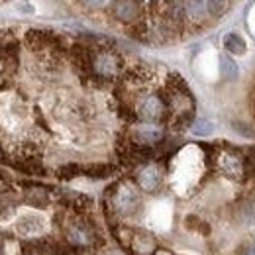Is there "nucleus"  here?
I'll return each mask as SVG.
<instances>
[{
  "mask_svg": "<svg viewBox=\"0 0 255 255\" xmlns=\"http://www.w3.org/2000/svg\"><path fill=\"white\" fill-rule=\"evenodd\" d=\"M131 116L139 122L161 124L169 116V106H167L165 96L155 93V91L139 93L131 104Z\"/></svg>",
  "mask_w": 255,
  "mask_h": 255,
  "instance_id": "f257e3e1",
  "label": "nucleus"
},
{
  "mask_svg": "<svg viewBox=\"0 0 255 255\" xmlns=\"http://www.w3.org/2000/svg\"><path fill=\"white\" fill-rule=\"evenodd\" d=\"M122 69H124V61L116 51L112 49L89 51L87 71L98 81H114L116 77L122 75Z\"/></svg>",
  "mask_w": 255,
  "mask_h": 255,
  "instance_id": "f03ea898",
  "label": "nucleus"
},
{
  "mask_svg": "<svg viewBox=\"0 0 255 255\" xmlns=\"http://www.w3.org/2000/svg\"><path fill=\"white\" fill-rule=\"evenodd\" d=\"M110 208L120 218H131L141 208V196L131 183H118L112 189L110 196Z\"/></svg>",
  "mask_w": 255,
  "mask_h": 255,
  "instance_id": "7ed1b4c3",
  "label": "nucleus"
},
{
  "mask_svg": "<svg viewBox=\"0 0 255 255\" xmlns=\"http://www.w3.org/2000/svg\"><path fill=\"white\" fill-rule=\"evenodd\" d=\"M63 236L65 242L71 248H79V250L93 248L96 244V240H98L95 226L89 220H85V218H71V220H67V224L63 226Z\"/></svg>",
  "mask_w": 255,
  "mask_h": 255,
  "instance_id": "20e7f679",
  "label": "nucleus"
},
{
  "mask_svg": "<svg viewBox=\"0 0 255 255\" xmlns=\"http://www.w3.org/2000/svg\"><path fill=\"white\" fill-rule=\"evenodd\" d=\"M165 137V129L161 124H153V122H135L131 129H129V139L133 145L137 147H155L159 145Z\"/></svg>",
  "mask_w": 255,
  "mask_h": 255,
  "instance_id": "39448f33",
  "label": "nucleus"
},
{
  "mask_svg": "<svg viewBox=\"0 0 255 255\" xmlns=\"http://www.w3.org/2000/svg\"><path fill=\"white\" fill-rule=\"evenodd\" d=\"M135 185L143 192L159 191V187L163 185V169L157 163H145L135 173Z\"/></svg>",
  "mask_w": 255,
  "mask_h": 255,
  "instance_id": "423d86ee",
  "label": "nucleus"
},
{
  "mask_svg": "<svg viewBox=\"0 0 255 255\" xmlns=\"http://www.w3.org/2000/svg\"><path fill=\"white\" fill-rule=\"evenodd\" d=\"M110 12L122 24H135L141 16V2L139 0H112Z\"/></svg>",
  "mask_w": 255,
  "mask_h": 255,
  "instance_id": "0eeeda50",
  "label": "nucleus"
},
{
  "mask_svg": "<svg viewBox=\"0 0 255 255\" xmlns=\"http://www.w3.org/2000/svg\"><path fill=\"white\" fill-rule=\"evenodd\" d=\"M218 169L228 179H234V181H244V177H246V163H244V159L240 155H236V153H230V151L220 153Z\"/></svg>",
  "mask_w": 255,
  "mask_h": 255,
  "instance_id": "6e6552de",
  "label": "nucleus"
},
{
  "mask_svg": "<svg viewBox=\"0 0 255 255\" xmlns=\"http://www.w3.org/2000/svg\"><path fill=\"white\" fill-rule=\"evenodd\" d=\"M234 220L242 230L255 232V198H244L234 208Z\"/></svg>",
  "mask_w": 255,
  "mask_h": 255,
  "instance_id": "1a4fd4ad",
  "label": "nucleus"
},
{
  "mask_svg": "<svg viewBox=\"0 0 255 255\" xmlns=\"http://www.w3.org/2000/svg\"><path fill=\"white\" fill-rule=\"evenodd\" d=\"M129 248L133 250L135 255H151L157 250V240L149 232H135V234H131Z\"/></svg>",
  "mask_w": 255,
  "mask_h": 255,
  "instance_id": "9d476101",
  "label": "nucleus"
},
{
  "mask_svg": "<svg viewBox=\"0 0 255 255\" xmlns=\"http://www.w3.org/2000/svg\"><path fill=\"white\" fill-rule=\"evenodd\" d=\"M185 12H187V20L192 24H204L208 22L210 14L206 8V0H183Z\"/></svg>",
  "mask_w": 255,
  "mask_h": 255,
  "instance_id": "9b49d317",
  "label": "nucleus"
},
{
  "mask_svg": "<svg viewBox=\"0 0 255 255\" xmlns=\"http://www.w3.org/2000/svg\"><path fill=\"white\" fill-rule=\"evenodd\" d=\"M43 228H45V220L43 218H39V216H22L18 224H16V230L22 234V236H33V234H39V232H43Z\"/></svg>",
  "mask_w": 255,
  "mask_h": 255,
  "instance_id": "f8f14e48",
  "label": "nucleus"
},
{
  "mask_svg": "<svg viewBox=\"0 0 255 255\" xmlns=\"http://www.w3.org/2000/svg\"><path fill=\"white\" fill-rule=\"evenodd\" d=\"M22 254L24 255H57L59 250H57L55 244L45 242V240H39V242H30V244H26L24 250H22Z\"/></svg>",
  "mask_w": 255,
  "mask_h": 255,
  "instance_id": "ddd939ff",
  "label": "nucleus"
},
{
  "mask_svg": "<svg viewBox=\"0 0 255 255\" xmlns=\"http://www.w3.org/2000/svg\"><path fill=\"white\" fill-rule=\"evenodd\" d=\"M224 47H226V51L232 53V55H244V53L248 51L246 39L236 32L226 33V37H224Z\"/></svg>",
  "mask_w": 255,
  "mask_h": 255,
  "instance_id": "4468645a",
  "label": "nucleus"
},
{
  "mask_svg": "<svg viewBox=\"0 0 255 255\" xmlns=\"http://www.w3.org/2000/svg\"><path fill=\"white\" fill-rule=\"evenodd\" d=\"M220 73H222V77L226 81H236L240 77L238 63L230 55H220Z\"/></svg>",
  "mask_w": 255,
  "mask_h": 255,
  "instance_id": "2eb2a0df",
  "label": "nucleus"
},
{
  "mask_svg": "<svg viewBox=\"0 0 255 255\" xmlns=\"http://www.w3.org/2000/svg\"><path fill=\"white\" fill-rule=\"evenodd\" d=\"M191 131L194 133V135L204 137V135H210V133L214 131V124H212L210 120H206V118H198V120L192 122Z\"/></svg>",
  "mask_w": 255,
  "mask_h": 255,
  "instance_id": "dca6fc26",
  "label": "nucleus"
},
{
  "mask_svg": "<svg viewBox=\"0 0 255 255\" xmlns=\"http://www.w3.org/2000/svg\"><path fill=\"white\" fill-rule=\"evenodd\" d=\"M206 8H208L210 18H214V16L218 18L228 10V0H206Z\"/></svg>",
  "mask_w": 255,
  "mask_h": 255,
  "instance_id": "f3484780",
  "label": "nucleus"
},
{
  "mask_svg": "<svg viewBox=\"0 0 255 255\" xmlns=\"http://www.w3.org/2000/svg\"><path fill=\"white\" fill-rule=\"evenodd\" d=\"M26 200L30 204H33V206H37V204L39 206H45L47 204V194L43 191H37V189L35 191H28L26 192Z\"/></svg>",
  "mask_w": 255,
  "mask_h": 255,
  "instance_id": "a211bd4d",
  "label": "nucleus"
},
{
  "mask_svg": "<svg viewBox=\"0 0 255 255\" xmlns=\"http://www.w3.org/2000/svg\"><path fill=\"white\" fill-rule=\"evenodd\" d=\"M83 2H85V6H89V8H100V6L106 4V0H83Z\"/></svg>",
  "mask_w": 255,
  "mask_h": 255,
  "instance_id": "6ab92c4d",
  "label": "nucleus"
},
{
  "mask_svg": "<svg viewBox=\"0 0 255 255\" xmlns=\"http://www.w3.org/2000/svg\"><path fill=\"white\" fill-rule=\"evenodd\" d=\"M18 10H20V12H26V14H33V6L30 2H22V4L18 6Z\"/></svg>",
  "mask_w": 255,
  "mask_h": 255,
  "instance_id": "aec40b11",
  "label": "nucleus"
},
{
  "mask_svg": "<svg viewBox=\"0 0 255 255\" xmlns=\"http://www.w3.org/2000/svg\"><path fill=\"white\" fill-rule=\"evenodd\" d=\"M244 255H255V242H252V244L244 250Z\"/></svg>",
  "mask_w": 255,
  "mask_h": 255,
  "instance_id": "412c9836",
  "label": "nucleus"
},
{
  "mask_svg": "<svg viewBox=\"0 0 255 255\" xmlns=\"http://www.w3.org/2000/svg\"><path fill=\"white\" fill-rule=\"evenodd\" d=\"M2 248H4V236L0 234V254H2Z\"/></svg>",
  "mask_w": 255,
  "mask_h": 255,
  "instance_id": "4be33fe9",
  "label": "nucleus"
}]
</instances>
